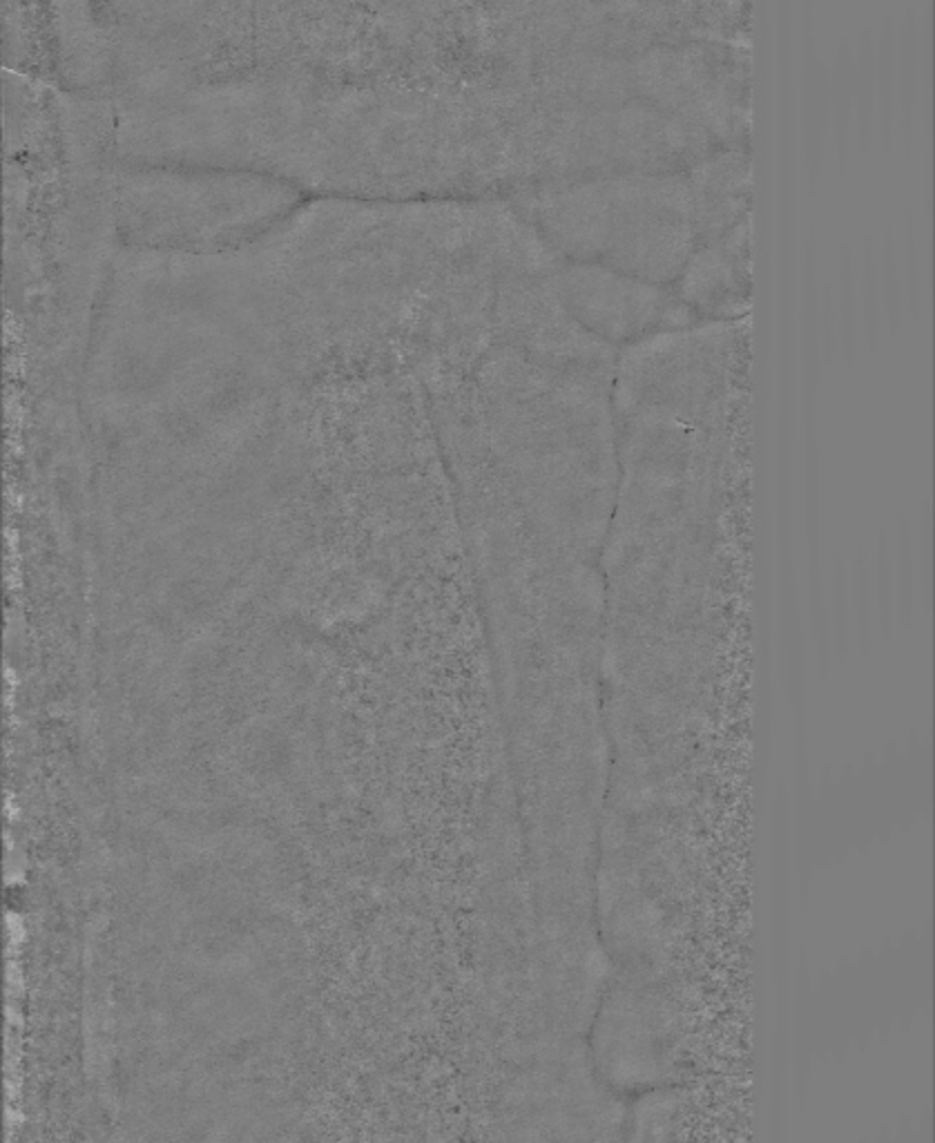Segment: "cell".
I'll use <instances>...</instances> for the list:
<instances>
[{
    "label": "cell",
    "instance_id": "1",
    "mask_svg": "<svg viewBox=\"0 0 935 1143\" xmlns=\"http://www.w3.org/2000/svg\"><path fill=\"white\" fill-rule=\"evenodd\" d=\"M548 243L644 282H672L695 246L693 194L674 181H625L556 194L538 209Z\"/></svg>",
    "mask_w": 935,
    "mask_h": 1143
},
{
    "label": "cell",
    "instance_id": "2",
    "mask_svg": "<svg viewBox=\"0 0 935 1143\" xmlns=\"http://www.w3.org/2000/svg\"><path fill=\"white\" fill-rule=\"evenodd\" d=\"M554 286L565 311L585 331L610 342L685 329L695 313L652 282L612 273L603 266L556 269Z\"/></svg>",
    "mask_w": 935,
    "mask_h": 1143
},
{
    "label": "cell",
    "instance_id": "3",
    "mask_svg": "<svg viewBox=\"0 0 935 1143\" xmlns=\"http://www.w3.org/2000/svg\"><path fill=\"white\" fill-rule=\"evenodd\" d=\"M476 284H478V279L471 284V288H474ZM471 288H469V290H471ZM469 290H467V293H469ZM467 293H465V295H467ZM465 295H463V297H465ZM460 302H463V300H460ZM460 302H458V305H460ZM454 311H456V309H454ZM454 311H452V313H454ZM449 318H452V315H449ZM449 318H447V320H449ZM445 324H447V322H445ZM440 331H442V329H440ZM435 337H437V335H435ZM433 342H435V340H433ZM431 346H433V344H431ZM431 346H429V349H431ZM427 354H429V352H427ZM424 358H427V356H424ZM422 365H424V362H422ZM420 373H422V369H420ZM418 382H420V376H418ZM418 382H416V384H418Z\"/></svg>",
    "mask_w": 935,
    "mask_h": 1143
},
{
    "label": "cell",
    "instance_id": "4",
    "mask_svg": "<svg viewBox=\"0 0 935 1143\" xmlns=\"http://www.w3.org/2000/svg\"><path fill=\"white\" fill-rule=\"evenodd\" d=\"M478 288H480V286H478ZM478 288H476V290H478ZM476 290H474V293H476ZM471 297H474V295H469V300H471ZM469 300H467V302H469ZM467 302H465V305H467ZM465 305H463V307H465ZM463 307H460V309H463ZM460 309H458V311H460ZM454 318H456V315H454ZM454 318H452V320H454ZM447 326H449V324H447ZM442 333H445V331H442ZM437 340H440V337H437ZM435 344H437V342H435ZM433 349H435V346H433ZM431 354H433V352H431ZM429 360H431V358H429ZM427 371H429V365H427ZM424 386H427V380H424Z\"/></svg>",
    "mask_w": 935,
    "mask_h": 1143
}]
</instances>
